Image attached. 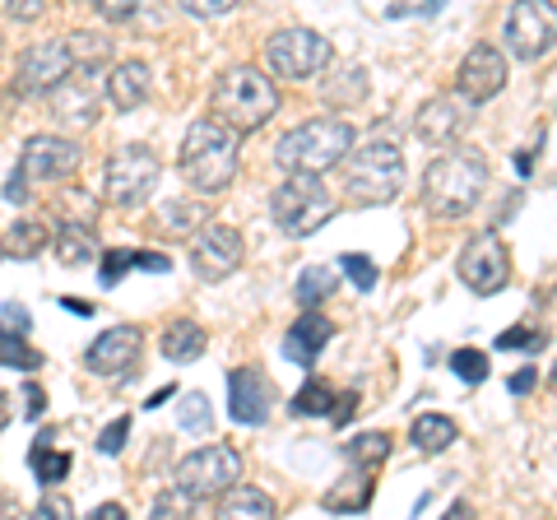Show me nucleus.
Here are the masks:
<instances>
[{
    "mask_svg": "<svg viewBox=\"0 0 557 520\" xmlns=\"http://www.w3.org/2000/svg\"><path fill=\"white\" fill-rule=\"evenodd\" d=\"M237 479H242V450L214 442V446H200L177 460L172 488H182L190 502H214L219 493H228Z\"/></svg>",
    "mask_w": 557,
    "mask_h": 520,
    "instance_id": "nucleus-8",
    "label": "nucleus"
},
{
    "mask_svg": "<svg viewBox=\"0 0 557 520\" xmlns=\"http://www.w3.org/2000/svg\"><path fill=\"white\" fill-rule=\"evenodd\" d=\"M139 349H145V335H139V325H112V331H102L89 344L84 362H89L94 376H126V372H135Z\"/></svg>",
    "mask_w": 557,
    "mask_h": 520,
    "instance_id": "nucleus-17",
    "label": "nucleus"
},
{
    "mask_svg": "<svg viewBox=\"0 0 557 520\" xmlns=\"http://www.w3.org/2000/svg\"><path fill=\"white\" fill-rule=\"evenodd\" d=\"M10 419H14V405H10V395H5V391H0V432H5V428H10Z\"/></svg>",
    "mask_w": 557,
    "mask_h": 520,
    "instance_id": "nucleus-52",
    "label": "nucleus"
},
{
    "mask_svg": "<svg viewBox=\"0 0 557 520\" xmlns=\"http://www.w3.org/2000/svg\"><path fill=\"white\" fill-rule=\"evenodd\" d=\"M209 102H214L209 116L228 121L237 135H251L278 112V84L265 71H256V65H233V71L214 79V98Z\"/></svg>",
    "mask_w": 557,
    "mask_h": 520,
    "instance_id": "nucleus-4",
    "label": "nucleus"
},
{
    "mask_svg": "<svg viewBox=\"0 0 557 520\" xmlns=\"http://www.w3.org/2000/svg\"><path fill=\"white\" fill-rule=\"evenodd\" d=\"M131 270L168 274L172 256H163V251H98V280H102V288H116Z\"/></svg>",
    "mask_w": 557,
    "mask_h": 520,
    "instance_id": "nucleus-23",
    "label": "nucleus"
},
{
    "mask_svg": "<svg viewBox=\"0 0 557 520\" xmlns=\"http://www.w3.org/2000/svg\"><path fill=\"white\" fill-rule=\"evenodd\" d=\"M335 288H339V270L335 265H307L298 274V288H293V298H298L302 307H321Z\"/></svg>",
    "mask_w": 557,
    "mask_h": 520,
    "instance_id": "nucleus-32",
    "label": "nucleus"
},
{
    "mask_svg": "<svg viewBox=\"0 0 557 520\" xmlns=\"http://www.w3.org/2000/svg\"><path fill=\"white\" fill-rule=\"evenodd\" d=\"M391 432H358L354 442H344V456L348 465H358V470H381V465L391 460Z\"/></svg>",
    "mask_w": 557,
    "mask_h": 520,
    "instance_id": "nucleus-29",
    "label": "nucleus"
},
{
    "mask_svg": "<svg viewBox=\"0 0 557 520\" xmlns=\"http://www.w3.org/2000/svg\"><path fill=\"white\" fill-rule=\"evenodd\" d=\"M33 516H42V520H65V516H75V507H70V497H57V493H47L38 502V511Z\"/></svg>",
    "mask_w": 557,
    "mask_h": 520,
    "instance_id": "nucleus-46",
    "label": "nucleus"
},
{
    "mask_svg": "<svg viewBox=\"0 0 557 520\" xmlns=\"http://www.w3.org/2000/svg\"><path fill=\"white\" fill-rule=\"evenodd\" d=\"M335 405H339V409H330V423L344 428V423L358 413V391H344V395H335Z\"/></svg>",
    "mask_w": 557,
    "mask_h": 520,
    "instance_id": "nucleus-48",
    "label": "nucleus"
},
{
    "mask_svg": "<svg viewBox=\"0 0 557 520\" xmlns=\"http://www.w3.org/2000/svg\"><path fill=\"white\" fill-rule=\"evenodd\" d=\"M190 237H196L190 242V270H196L205 284H223L242 270L247 242H242L237 228H228V223H200Z\"/></svg>",
    "mask_w": 557,
    "mask_h": 520,
    "instance_id": "nucleus-10",
    "label": "nucleus"
},
{
    "mask_svg": "<svg viewBox=\"0 0 557 520\" xmlns=\"http://www.w3.org/2000/svg\"><path fill=\"white\" fill-rule=\"evenodd\" d=\"M205 219H209V214H205L200 200H168L163 214H159V233H163V237H190Z\"/></svg>",
    "mask_w": 557,
    "mask_h": 520,
    "instance_id": "nucleus-30",
    "label": "nucleus"
},
{
    "mask_svg": "<svg viewBox=\"0 0 557 520\" xmlns=\"http://www.w3.org/2000/svg\"><path fill=\"white\" fill-rule=\"evenodd\" d=\"M534 381H539V368H525V372H516V376H511V391H516V395H530V391H534Z\"/></svg>",
    "mask_w": 557,
    "mask_h": 520,
    "instance_id": "nucleus-49",
    "label": "nucleus"
},
{
    "mask_svg": "<svg viewBox=\"0 0 557 520\" xmlns=\"http://www.w3.org/2000/svg\"><path fill=\"white\" fill-rule=\"evenodd\" d=\"M65 47H70V57H75V65H84V71H102V61L112 57V42L102 38H94V33H70L65 38Z\"/></svg>",
    "mask_w": 557,
    "mask_h": 520,
    "instance_id": "nucleus-34",
    "label": "nucleus"
},
{
    "mask_svg": "<svg viewBox=\"0 0 557 520\" xmlns=\"http://www.w3.org/2000/svg\"><path fill=\"white\" fill-rule=\"evenodd\" d=\"M205 344H209V335H205V325H196V321H172L168 331H163V339H159V349H163V358L168 362H196L200 354H205Z\"/></svg>",
    "mask_w": 557,
    "mask_h": 520,
    "instance_id": "nucleus-25",
    "label": "nucleus"
},
{
    "mask_svg": "<svg viewBox=\"0 0 557 520\" xmlns=\"http://www.w3.org/2000/svg\"><path fill=\"white\" fill-rule=\"evenodd\" d=\"M335 339V325H330V317H321L317 307H307L298 321L288 325V335H284V358L288 362H298V368H317V358L321 349Z\"/></svg>",
    "mask_w": 557,
    "mask_h": 520,
    "instance_id": "nucleus-20",
    "label": "nucleus"
},
{
    "mask_svg": "<svg viewBox=\"0 0 557 520\" xmlns=\"http://www.w3.org/2000/svg\"><path fill=\"white\" fill-rule=\"evenodd\" d=\"M358 131L344 116H311L293 126L284 140L274 145V163L284 172H330L348 149H354Z\"/></svg>",
    "mask_w": 557,
    "mask_h": 520,
    "instance_id": "nucleus-5",
    "label": "nucleus"
},
{
    "mask_svg": "<svg viewBox=\"0 0 557 520\" xmlns=\"http://www.w3.org/2000/svg\"><path fill=\"white\" fill-rule=\"evenodd\" d=\"M172 395H177V386H168V391H159V395H153V400H149V409H159V405H168V400H172Z\"/></svg>",
    "mask_w": 557,
    "mask_h": 520,
    "instance_id": "nucleus-53",
    "label": "nucleus"
},
{
    "mask_svg": "<svg viewBox=\"0 0 557 520\" xmlns=\"http://www.w3.org/2000/svg\"><path fill=\"white\" fill-rule=\"evenodd\" d=\"M450 368H456L460 381L479 386V381H487V354H479V349H456V354H450Z\"/></svg>",
    "mask_w": 557,
    "mask_h": 520,
    "instance_id": "nucleus-38",
    "label": "nucleus"
},
{
    "mask_svg": "<svg viewBox=\"0 0 557 520\" xmlns=\"http://www.w3.org/2000/svg\"><path fill=\"white\" fill-rule=\"evenodd\" d=\"M557 42V10L553 0H516L507 14V47L520 61H544Z\"/></svg>",
    "mask_w": 557,
    "mask_h": 520,
    "instance_id": "nucleus-11",
    "label": "nucleus"
},
{
    "mask_svg": "<svg viewBox=\"0 0 557 520\" xmlns=\"http://www.w3.org/2000/svg\"><path fill=\"white\" fill-rule=\"evenodd\" d=\"M28 470H33V479H38L42 488H57V483L70 474V450H57V437L42 432V437L33 442V450H28Z\"/></svg>",
    "mask_w": 557,
    "mask_h": 520,
    "instance_id": "nucleus-26",
    "label": "nucleus"
},
{
    "mask_svg": "<svg viewBox=\"0 0 557 520\" xmlns=\"http://www.w3.org/2000/svg\"><path fill=\"white\" fill-rule=\"evenodd\" d=\"M330 61H335V47H330L325 33H311V28H284L265 42V65L278 79H311Z\"/></svg>",
    "mask_w": 557,
    "mask_h": 520,
    "instance_id": "nucleus-9",
    "label": "nucleus"
},
{
    "mask_svg": "<svg viewBox=\"0 0 557 520\" xmlns=\"http://www.w3.org/2000/svg\"><path fill=\"white\" fill-rule=\"evenodd\" d=\"M5 200H14V205H24V200H28V186L20 182V172H10V186H5Z\"/></svg>",
    "mask_w": 557,
    "mask_h": 520,
    "instance_id": "nucleus-50",
    "label": "nucleus"
},
{
    "mask_svg": "<svg viewBox=\"0 0 557 520\" xmlns=\"http://www.w3.org/2000/svg\"><path fill=\"white\" fill-rule=\"evenodd\" d=\"M159 177H163V159L149 145H139V140L116 145L112 159L102 163V200L112 210H139L153 196Z\"/></svg>",
    "mask_w": 557,
    "mask_h": 520,
    "instance_id": "nucleus-7",
    "label": "nucleus"
},
{
    "mask_svg": "<svg viewBox=\"0 0 557 520\" xmlns=\"http://www.w3.org/2000/svg\"><path fill=\"white\" fill-rule=\"evenodd\" d=\"M94 10H98V20H108V24H131L139 10H145V0H94Z\"/></svg>",
    "mask_w": 557,
    "mask_h": 520,
    "instance_id": "nucleus-41",
    "label": "nucleus"
},
{
    "mask_svg": "<svg viewBox=\"0 0 557 520\" xmlns=\"http://www.w3.org/2000/svg\"><path fill=\"white\" fill-rule=\"evenodd\" d=\"M0 331H10V335H28V331H33L28 307H20V302H5V307H0Z\"/></svg>",
    "mask_w": 557,
    "mask_h": 520,
    "instance_id": "nucleus-43",
    "label": "nucleus"
},
{
    "mask_svg": "<svg viewBox=\"0 0 557 520\" xmlns=\"http://www.w3.org/2000/svg\"><path fill=\"white\" fill-rule=\"evenodd\" d=\"M344 196L348 205H391L405 186V153H399L395 135H376V140H354L344 153Z\"/></svg>",
    "mask_w": 557,
    "mask_h": 520,
    "instance_id": "nucleus-3",
    "label": "nucleus"
},
{
    "mask_svg": "<svg viewBox=\"0 0 557 520\" xmlns=\"http://www.w3.org/2000/svg\"><path fill=\"white\" fill-rule=\"evenodd\" d=\"M51 247H57L61 265L79 270V265H94L98 251H102V242H98V228L89 219H61L57 233H51Z\"/></svg>",
    "mask_w": 557,
    "mask_h": 520,
    "instance_id": "nucleus-22",
    "label": "nucleus"
},
{
    "mask_svg": "<svg viewBox=\"0 0 557 520\" xmlns=\"http://www.w3.org/2000/svg\"><path fill=\"white\" fill-rule=\"evenodd\" d=\"M372 479L368 474H348L344 483H335L325 497H321V507L330 511V516H354V511H368L372 507Z\"/></svg>",
    "mask_w": 557,
    "mask_h": 520,
    "instance_id": "nucleus-27",
    "label": "nucleus"
},
{
    "mask_svg": "<svg viewBox=\"0 0 557 520\" xmlns=\"http://www.w3.org/2000/svg\"><path fill=\"white\" fill-rule=\"evenodd\" d=\"M293 413H298V419H330V409H335V386H330V381H307V386L293 395V405H288Z\"/></svg>",
    "mask_w": 557,
    "mask_h": 520,
    "instance_id": "nucleus-33",
    "label": "nucleus"
},
{
    "mask_svg": "<svg viewBox=\"0 0 557 520\" xmlns=\"http://www.w3.org/2000/svg\"><path fill=\"white\" fill-rule=\"evenodd\" d=\"M177 5H182L186 14H196V20H219V14L237 10L242 0H177Z\"/></svg>",
    "mask_w": 557,
    "mask_h": 520,
    "instance_id": "nucleus-42",
    "label": "nucleus"
},
{
    "mask_svg": "<svg viewBox=\"0 0 557 520\" xmlns=\"http://www.w3.org/2000/svg\"><path fill=\"white\" fill-rule=\"evenodd\" d=\"M51 242V228L42 219H20L14 228L5 233V256H14V260H33L42 247Z\"/></svg>",
    "mask_w": 557,
    "mask_h": 520,
    "instance_id": "nucleus-31",
    "label": "nucleus"
},
{
    "mask_svg": "<svg viewBox=\"0 0 557 520\" xmlns=\"http://www.w3.org/2000/svg\"><path fill=\"white\" fill-rule=\"evenodd\" d=\"M0 256H5V251H0Z\"/></svg>",
    "mask_w": 557,
    "mask_h": 520,
    "instance_id": "nucleus-55",
    "label": "nucleus"
},
{
    "mask_svg": "<svg viewBox=\"0 0 557 520\" xmlns=\"http://www.w3.org/2000/svg\"><path fill=\"white\" fill-rule=\"evenodd\" d=\"M228 413H233V423L242 428H260L270 419V409H274V386H270V376L260 372V368H233L228 376Z\"/></svg>",
    "mask_w": 557,
    "mask_h": 520,
    "instance_id": "nucleus-19",
    "label": "nucleus"
},
{
    "mask_svg": "<svg viewBox=\"0 0 557 520\" xmlns=\"http://www.w3.org/2000/svg\"><path fill=\"white\" fill-rule=\"evenodd\" d=\"M0 368L33 372V368H42V354L28 344V335H10V331H0Z\"/></svg>",
    "mask_w": 557,
    "mask_h": 520,
    "instance_id": "nucleus-35",
    "label": "nucleus"
},
{
    "mask_svg": "<svg viewBox=\"0 0 557 520\" xmlns=\"http://www.w3.org/2000/svg\"><path fill=\"white\" fill-rule=\"evenodd\" d=\"M79 145L65 140V135H33V140H24V153H20V182L24 186H57L65 177H75L79 168Z\"/></svg>",
    "mask_w": 557,
    "mask_h": 520,
    "instance_id": "nucleus-13",
    "label": "nucleus"
},
{
    "mask_svg": "<svg viewBox=\"0 0 557 520\" xmlns=\"http://www.w3.org/2000/svg\"><path fill=\"white\" fill-rule=\"evenodd\" d=\"M126 437H131V413H121V419H112L98 432V450L102 456H121V450H126Z\"/></svg>",
    "mask_w": 557,
    "mask_h": 520,
    "instance_id": "nucleus-40",
    "label": "nucleus"
},
{
    "mask_svg": "<svg viewBox=\"0 0 557 520\" xmlns=\"http://www.w3.org/2000/svg\"><path fill=\"white\" fill-rule=\"evenodd\" d=\"M469 126V102L460 94H442V98H428L413 116V135L423 145H456Z\"/></svg>",
    "mask_w": 557,
    "mask_h": 520,
    "instance_id": "nucleus-18",
    "label": "nucleus"
},
{
    "mask_svg": "<svg viewBox=\"0 0 557 520\" xmlns=\"http://www.w3.org/2000/svg\"><path fill=\"white\" fill-rule=\"evenodd\" d=\"M42 413H47V391L38 381H28L24 386V419H42Z\"/></svg>",
    "mask_w": 557,
    "mask_h": 520,
    "instance_id": "nucleus-47",
    "label": "nucleus"
},
{
    "mask_svg": "<svg viewBox=\"0 0 557 520\" xmlns=\"http://www.w3.org/2000/svg\"><path fill=\"white\" fill-rule=\"evenodd\" d=\"M339 270L348 274V280H354V288H358V293H372V288H376V280H381L376 265H372V260L362 256V251H344V256H339Z\"/></svg>",
    "mask_w": 557,
    "mask_h": 520,
    "instance_id": "nucleus-37",
    "label": "nucleus"
},
{
    "mask_svg": "<svg viewBox=\"0 0 557 520\" xmlns=\"http://www.w3.org/2000/svg\"><path fill=\"white\" fill-rule=\"evenodd\" d=\"M270 214L284 237H311L335 219V196L325 190L321 172H288L270 196Z\"/></svg>",
    "mask_w": 557,
    "mask_h": 520,
    "instance_id": "nucleus-6",
    "label": "nucleus"
},
{
    "mask_svg": "<svg viewBox=\"0 0 557 520\" xmlns=\"http://www.w3.org/2000/svg\"><path fill=\"white\" fill-rule=\"evenodd\" d=\"M47 98H51L47 112L57 116L61 126L84 131V126H94V121L102 116V84H98L94 71H84V65H75V71H70Z\"/></svg>",
    "mask_w": 557,
    "mask_h": 520,
    "instance_id": "nucleus-15",
    "label": "nucleus"
},
{
    "mask_svg": "<svg viewBox=\"0 0 557 520\" xmlns=\"http://www.w3.org/2000/svg\"><path fill=\"white\" fill-rule=\"evenodd\" d=\"M190 507H196V502H190L182 488H172V493H163L159 502H153V516H190Z\"/></svg>",
    "mask_w": 557,
    "mask_h": 520,
    "instance_id": "nucleus-44",
    "label": "nucleus"
},
{
    "mask_svg": "<svg viewBox=\"0 0 557 520\" xmlns=\"http://www.w3.org/2000/svg\"><path fill=\"white\" fill-rule=\"evenodd\" d=\"M497 349H525V354H539L548 349V335L534 331V325H516V331H502L497 335Z\"/></svg>",
    "mask_w": 557,
    "mask_h": 520,
    "instance_id": "nucleus-39",
    "label": "nucleus"
},
{
    "mask_svg": "<svg viewBox=\"0 0 557 520\" xmlns=\"http://www.w3.org/2000/svg\"><path fill=\"white\" fill-rule=\"evenodd\" d=\"M153 94V71L145 61H116L108 71V84H102V98L112 102L116 112H139Z\"/></svg>",
    "mask_w": 557,
    "mask_h": 520,
    "instance_id": "nucleus-21",
    "label": "nucleus"
},
{
    "mask_svg": "<svg viewBox=\"0 0 557 520\" xmlns=\"http://www.w3.org/2000/svg\"><path fill=\"white\" fill-rule=\"evenodd\" d=\"M214 502H219V516H223V520H242V516L265 520V516H274V497L260 493V488H251V483H242V479L233 483L228 493H219Z\"/></svg>",
    "mask_w": 557,
    "mask_h": 520,
    "instance_id": "nucleus-24",
    "label": "nucleus"
},
{
    "mask_svg": "<svg viewBox=\"0 0 557 520\" xmlns=\"http://www.w3.org/2000/svg\"><path fill=\"white\" fill-rule=\"evenodd\" d=\"M460 437L456 419H446V413H423V419H413L409 428V442L413 450H423V456H442V450Z\"/></svg>",
    "mask_w": 557,
    "mask_h": 520,
    "instance_id": "nucleus-28",
    "label": "nucleus"
},
{
    "mask_svg": "<svg viewBox=\"0 0 557 520\" xmlns=\"http://www.w3.org/2000/svg\"><path fill=\"white\" fill-rule=\"evenodd\" d=\"M502 89H507V61H502V51L493 42L469 47L460 71H456V94L469 108H483V102H493Z\"/></svg>",
    "mask_w": 557,
    "mask_h": 520,
    "instance_id": "nucleus-16",
    "label": "nucleus"
},
{
    "mask_svg": "<svg viewBox=\"0 0 557 520\" xmlns=\"http://www.w3.org/2000/svg\"><path fill=\"white\" fill-rule=\"evenodd\" d=\"M177 423L186 428V432H205L214 428V409H209V395L205 391H186L182 395V405H177Z\"/></svg>",
    "mask_w": 557,
    "mask_h": 520,
    "instance_id": "nucleus-36",
    "label": "nucleus"
},
{
    "mask_svg": "<svg viewBox=\"0 0 557 520\" xmlns=\"http://www.w3.org/2000/svg\"><path fill=\"white\" fill-rule=\"evenodd\" d=\"M5 14L14 24H33L47 14V0H5Z\"/></svg>",
    "mask_w": 557,
    "mask_h": 520,
    "instance_id": "nucleus-45",
    "label": "nucleus"
},
{
    "mask_svg": "<svg viewBox=\"0 0 557 520\" xmlns=\"http://www.w3.org/2000/svg\"><path fill=\"white\" fill-rule=\"evenodd\" d=\"M10 98H14V94H0V126H5V116H10V108H5Z\"/></svg>",
    "mask_w": 557,
    "mask_h": 520,
    "instance_id": "nucleus-54",
    "label": "nucleus"
},
{
    "mask_svg": "<svg viewBox=\"0 0 557 520\" xmlns=\"http://www.w3.org/2000/svg\"><path fill=\"white\" fill-rule=\"evenodd\" d=\"M94 516H98V520H121V516H126V507H121V502H102Z\"/></svg>",
    "mask_w": 557,
    "mask_h": 520,
    "instance_id": "nucleus-51",
    "label": "nucleus"
},
{
    "mask_svg": "<svg viewBox=\"0 0 557 520\" xmlns=\"http://www.w3.org/2000/svg\"><path fill=\"white\" fill-rule=\"evenodd\" d=\"M460 280L469 293H479V298H493V293L507 288L511 280V251L507 242H502L497 233H479L469 247L460 251Z\"/></svg>",
    "mask_w": 557,
    "mask_h": 520,
    "instance_id": "nucleus-12",
    "label": "nucleus"
},
{
    "mask_svg": "<svg viewBox=\"0 0 557 520\" xmlns=\"http://www.w3.org/2000/svg\"><path fill=\"white\" fill-rule=\"evenodd\" d=\"M177 168H182V182L200 196H219L237 182V168H242V135L219 116H200L196 126L186 131L182 153H177Z\"/></svg>",
    "mask_w": 557,
    "mask_h": 520,
    "instance_id": "nucleus-1",
    "label": "nucleus"
},
{
    "mask_svg": "<svg viewBox=\"0 0 557 520\" xmlns=\"http://www.w3.org/2000/svg\"><path fill=\"white\" fill-rule=\"evenodd\" d=\"M487 159L479 149H450L423 172V210L432 219H465L483 200Z\"/></svg>",
    "mask_w": 557,
    "mask_h": 520,
    "instance_id": "nucleus-2",
    "label": "nucleus"
},
{
    "mask_svg": "<svg viewBox=\"0 0 557 520\" xmlns=\"http://www.w3.org/2000/svg\"><path fill=\"white\" fill-rule=\"evenodd\" d=\"M75 71V57H70V47L65 38L57 42H38V47H28L24 57H20V71H14V89L10 94H20V98H47L57 84Z\"/></svg>",
    "mask_w": 557,
    "mask_h": 520,
    "instance_id": "nucleus-14",
    "label": "nucleus"
}]
</instances>
